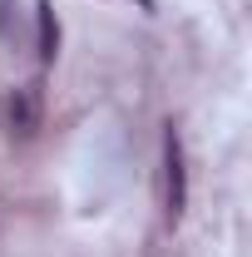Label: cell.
Masks as SVG:
<instances>
[{
  "mask_svg": "<svg viewBox=\"0 0 252 257\" xmlns=\"http://www.w3.org/2000/svg\"><path fill=\"white\" fill-rule=\"evenodd\" d=\"M139 5H149V0H139Z\"/></svg>",
  "mask_w": 252,
  "mask_h": 257,
  "instance_id": "obj_4",
  "label": "cell"
},
{
  "mask_svg": "<svg viewBox=\"0 0 252 257\" xmlns=\"http://www.w3.org/2000/svg\"><path fill=\"white\" fill-rule=\"evenodd\" d=\"M0 114H5L10 144H30L35 134H40V89L35 84H15L5 94V104H0Z\"/></svg>",
  "mask_w": 252,
  "mask_h": 257,
  "instance_id": "obj_2",
  "label": "cell"
},
{
  "mask_svg": "<svg viewBox=\"0 0 252 257\" xmlns=\"http://www.w3.org/2000/svg\"><path fill=\"white\" fill-rule=\"evenodd\" d=\"M183 203H188V168H183L178 128L168 124V134H163V208H168V223L183 218Z\"/></svg>",
  "mask_w": 252,
  "mask_h": 257,
  "instance_id": "obj_1",
  "label": "cell"
},
{
  "mask_svg": "<svg viewBox=\"0 0 252 257\" xmlns=\"http://www.w3.org/2000/svg\"><path fill=\"white\" fill-rule=\"evenodd\" d=\"M35 40H40V64H55V55H60V20H55V5L50 0H40L35 5Z\"/></svg>",
  "mask_w": 252,
  "mask_h": 257,
  "instance_id": "obj_3",
  "label": "cell"
}]
</instances>
